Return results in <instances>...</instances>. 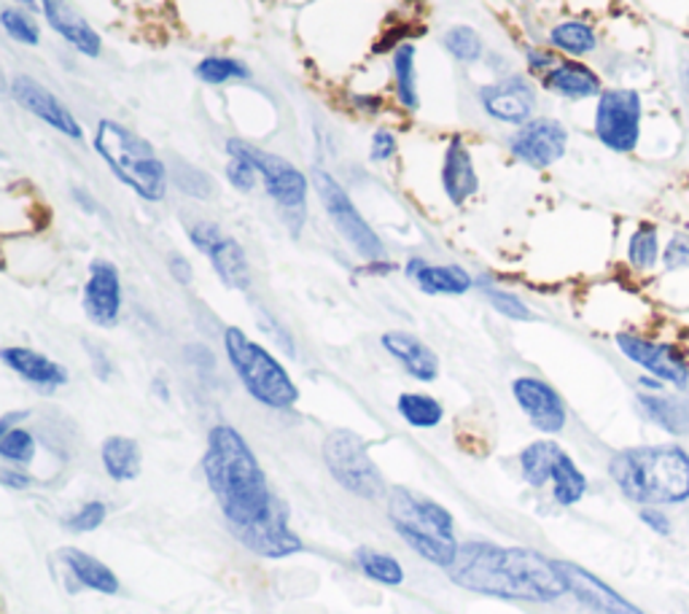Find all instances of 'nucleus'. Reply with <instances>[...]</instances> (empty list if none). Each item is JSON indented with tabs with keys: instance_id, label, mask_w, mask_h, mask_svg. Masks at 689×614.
Here are the masks:
<instances>
[{
	"instance_id": "de8ad7c7",
	"label": "nucleus",
	"mask_w": 689,
	"mask_h": 614,
	"mask_svg": "<svg viewBox=\"0 0 689 614\" xmlns=\"http://www.w3.org/2000/svg\"><path fill=\"white\" fill-rule=\"evenodd\" d=\"M641 523H644L649 531L657 533V537H670L674 533V520L668 518V513H665L663 507H644L639 513Z\"/></svg>"
},
{
	"instance_id": "7ed1b4c3",
	"label": "nucleus",
	"mask_w": 689,
	"mask_h": 614,
	"mask_svg": "<svg viewBox=\"0 0 689 614\" xmlns=\"http://www.w3.org/2000/svg\"><path fill=\"white\" fill-rule=\"evenodd\" d=\"M608 478L639 507L689 502V450L681 445H641L614 453Z\"/></svg>"
},
{
	"instance_id": "72a5a7b5",
	"label": "nucleus",
	"mask_w": 689,
	"mask_h": 614,
	"mask_svg": "<svg viewBox=\"0 0 689 614\" xmlns=\"http://www.w3.org/2000/svg\"><path fill=\"white\" fill-rule=\"evenodd\" d=\"M396 410H399V416L415 429L439 426L442 416H445L439 401L428 394H401L399 401H396Z\"/></svg>"
},
{
	"instance_id": "4468645a",
	"label": "nucleus",
	"mask_w": 689,
	"mask_h": 614,
	"mask_svg": "<svg viewBox=\"0 0 689 614\" xmlns=\"http://www.w3.org/2000/svg\"><path fill=\"white\" fill-rule=\"evenodd\" d=\"M480 106L493 122L522 128L536 111V87L525 76H507L480 87Z\"/></svg>"
},
{
	"instance_id": "0eeeda50",
	"label": "nucleus",
	"mask_w": 689,
	"mask_h": 614,
	"mask_svg": "<svg viewBox=\"0 0 689 614\" xmlns=\"http://www.w3.org/2000/svg\"><path fill=\"white\" fill-rule=\"evenodd\" d=\"M227 154L229 157L249 159L256 168L258 178H262L267 194L275 200V205L283 208L286 216H302L304 219L310 181L300 168H294L289 159L278 157V154H269L254 146V143L243 141V137H229Z\"/></svg>"
},
{
	"instance_id": "ea45409f",
	"label": "nucleus",
	"mask_w": 689,
	"mask_h": 614,
	"mask_svg": "<svg viewBox=\"0 0 689 614\" xmlns=\"http://www.w3.org/2000/svg\"><path fill=\"white\" fill-rule=\"evenodd\" d=\"M485 300L491 302L493 308H496V313L507 315V318L512 321H533L536 315H533V310L525 305V302L520 300V297L512 294V291H504V289H496V286H485Z\"/></svg>"
},
{
	"instance_id": "a19ab883",
	"label": "nucleus",
	"mask_w": 689,
	"mask_h": 614,
	"mask_svg": "<svg viewBox=\"0 0 689 614\" xmlns=\"http://www.w3.org/2000/svg\"><path fill=\"white\" fill-rule=\"evenodd\" d=\"M172 181H176V186L181 189L183 194H189V197L210 200L216 192L214 178H210L208 173H203L200 168H189V165H183V170H176Z\"/></svg>"
},
{
	"instance_id": "79ce46f5",
	"label": "nucleus",
	"mask_w": 689,
	"mask_h": 614,
	"mask_svg": "<svg viewBox=\"0 0 689 614\" xmlns=\"http://www.w3.org/2000/svg\"><path fill=\"white\" fill-rule=\"evenodd\" d=\"M665 273H689V232H674L663 249Z\"/></svg>"
},
{
	"instance_id": "2f4dec72",
	"label": "nucleus",
	"mask_w": 689,
	"mask_h": 614,
	"mask_svg": "<svg viewBox=\"0 0 689 614\" xmlns=\"http://www.w3.org/2000/svg\"><path fill=\"white\" fill-rule=\"evenodd\" d=\"M663 262L660 229L652 221H641L628 240V264L636 273H652Z\"/></svg>"
},
{
	"instance_id": "4be33fe9",
	"label": "nucleus",
	"mask_w": 689,
	"mask_h": 614,
	"mask_svg": "<svg viewBox=\"0 0 689 614\" xmlns=\"http://www.w3.org/2000/svg\"><path fill=\"white\" fill-rule=\"evenodd\" d=\"M0 359H3V364L9 366L11 372H16L22 381H27L36 388H44V392H55V388L68 383L65 366H60L55 359H49V356L33 351V348H3Z\"/></svg>"
},
{
	"instance_id": "412c9836",
	"label": "nucleus",
	"mask_w": 689,
	"mask_h": 614,
	"mask_svg": "<svg viewBox=\"0 0 689 614\" xmlns=\"http://www.w3.org/2000/svg\"><path fill=\"white\" fill-rule=\"evenodd\" d=\"M442 186H445L447 200L452 205H463L472 200L480 189V178H476L472 152H469L467 141L461 135H452L445 148V162H442Z\"/></svg>"
},
{
	"instance_id": "c756f323",
	"label": "nucleus",
	"mask_w": 689,
	"mask_h": 614,
	"mask_svg": "<svg viewBox=\"0 0 689 614\" xmlns=\"http://www.w3.org/2000/svg\"><path fill=\"white\" fill-rule=\"evenodd\" d=\"M141 447L130 437H108L102 442V467L117 483H128L141 474Z\"/></svg>"
},
{
	"instance_id": "c9c22d12",
	"label": "nucleus",
	"mask_w": 689,
	"mask_h": 614,
	"mask_svg": "<svg viewBox=\"0 0 689 614\" xmlns=\"http://www.w3.org/2000/svg\"><path fill=\"white\" fill-rule=\"evenodd\" d=\"M355 566L366 574L370 579L380 585H401L404 582V571H401V564L396 558H390L386 553H377V550L361 547L355 550Z\"/></svg>"
},
{
	"instance_id": "c03bdc74",
	"label": "nucleus",
	"mask_w": 689,
	"mask_h": 614,
	"mask_svg": "<svg viewBox=\"0 0 689 614\" xmlns=\"http://www.w3.org/2000/svg\"><path fill=\"white\" fill-rule=\"evenodd\" d=\"M102 520H106V504L89 502V504H84L76 515H71V518L65 520V526L71 528V531L84 533V531H95V528H100Z\"/></svg>"
},
{
	"instance_id": "7c9ffc66",
	"label": "nucleus",
	"mask_w": 689,
	"mask_h": 614,
	"mask_svg": "<svg viewBox=\"0 0 689 614\" xmlns=\"http://www.w3.org/2000/svg\"><path fill=\"white\" fill-rule=\"evenodd\" d=\"M394 84H396V100L407 111H418L421 108V95H418V71H415V46L399 44L394 51Z\"/></svg>"
},
{
	"instance_id": "4c0bfd02",
	"label": "nucleus",
	"mask_w": 689,
	"mask_h": 614,
	"mask_svg": "<svg viewBox=\"0 0 689 614\" xmlns=\"http://www.w3.org/2000/svg\"><path fill=\"white\" fill-rule=\"evenodd\" d=\"M442 44L445 49L456 57L463 65H472V62L482 60V51H485V44H482L480 33L469 25H456L442 36Z\"/></svg>"
},
{
	"instance_id": "f8f14e48",
	"label": "nucleus",
	"mask_w": 689,
	"mask_h": 614,
	"mask_svg": "<svg viewBox=\"0 0 689 614\" xmlns=\"http://www.w3.org/2000/svg\"><path fill=\"white\" fill-rule=\"evenodd\" d=\"M568 148V130L558 119L539 117L517 128L509 137V152L517 162L533 170H547L560 162Z\"/></svg>"
},
{
	"instance_id": "20e7f679",
	"label": "nucleus",
	"mask_w": 689,
	"mask_h": 614,
	"mask_svg": "<svg viewBox=\"0 0 689 614\" xmlns=\"http://www.w3.org/2000/svg\"><path fill=\"white\" fill-rule=\"evenodd\" d=\"M95 152L113 176L132 189L141 200L159 203L170 186L168 165L159 159L157 148L113 119H100L95 130Z\"/></svg>"
},
{
	"instance_id": "6e6552de",
	"label": "nucleus",
	"mask_w": 689,
	"mask_h": 614,
	"mask_svg": "<svg viewBox=\"0 0 689 614\" xmlns=\"http://www.w3.org/2000/svg\"><path fill=\"white\" fill-rule=\"evenodd\" d=\"M324 461L329 467L331 478L344 491L355 493L361 498H380L386 493L380 469L375 467L359 434L348 432V429H335L324 440Z\"/></svg>"
},
{
	"instance_id": "39448f33",
	"label": "nucleus",
	"mask_w": 689,
	"mask_h": 614,
	"mask_svg": "<svg viewBox=\"0 0 689 614\" xmlns=\"http://www.w3.org/2000/svg\"><path fill=\"white\" fill-rule=\"evenodd\" d=\"M388 518L396 533L415 550L421 558L450 569L458 558V542L452 533V515L436 502L418 496V493L394 487L388 498Z\"/></svg>"
},
{
	"instance_id": "09e8293b",
	"label": "nucleus",
	"mask_w": 689,
	"mask_h": 614,
	"mask_svg": "<svg viewBox=\"0 0 689 614\" xmlns=\"http://www.w3.org/2000/svg\"><path fill=\"white\" fill-rule=\"evenodd\" d=\"M170 273H172V278L178 280V284H192V278H194V273H192V264H189V260L186 256H181V254H170Z\"/></svg>"
},
{
	"instance_id": "49530a36",
	"label": "nucleus",
	"mask_w": 689,
	"mask_h": 614,
	"mask_svg": "<svg viewBox=\"0 0 689 614\" xmlns=\"http://www.w3.org/2000/svg\"><path fill=\"white\" fill-rule=\"evenodd\" d=\"M399 152V143H396L394 130L388 128H377L372 132V143H370V159L372 162H390Z\"/></svg>"
},
{
	"instance_id": "a878e982",
	"label": "nucleus",
	"mask_w": 689,
	"mask_h": 614,
	"mask_svg": "<svg viewBox=\"0 0 689 614\" xmlns=\"http://www.w3.org/2000/svg\"><path fill=\"white\" fill-rule=\"evenodd\" d=\"M208 260L210 264H214L216 275L221 278L223 286L238 289V291L251 289V264H249V256H245L243 245H240L238 240L223 234V240L216 245L214 251H210Z\"/></svg>"
},
{
	"instance_id": "6ab92c4d",
	"label": "nucleus",
	"mask_w": 689,
	"mask_h": 614,
	"mask_svg": "<svg viewBox=\"0 0 689 614\" xmlns=\"http://www.w3.org/2000/svg\"><path fill=\"white\" fill-rule=\"evenodd\" d=\"M41 11H44L46 25H49L68 46H73L78 55L92 57V60L100 57V51H102L100 33H97L95 27H92L89 22H86L84 16L78 14L71 3H68V0H41Z\"/></svg>"
},
{
	"instance_id": "f704fd0d",
	"label": "nucleus",
	"mask_w": 689,
	"mask_h": 614,
	"mask_svg": "<svg viewBox=\"0 0 689 614\" xmlns=\"http://www.w3.org/2000/svg\"><path fill=\"white\" fill-rule=\"evenodd\" d=\"M194 76L203 84H210V87H221L227 82H245V79H251V68L243 60H234V57H205L194 68Z\"/></svg>"
},
{
	"instance_id": "8fccbe9b",
	"label": "nucleus",
	"mask_w": 689,
	"mask_h": 614,
	"mask_svg": "<svg viewBox=\"0 0 689 614\" xmlns=\"http://www.w3.org/2000/svg\"><path fill=\"white\" fill-rule=\"evenodd\" d=\"M353 103H355V108H359V111H366V113H377V111H380V106H383L380 97H372V95H355Z\"/></svg>"
},
{
	"instance_id": "bb28decb",
	"label": "nucleus",
	"mask_w": 689,
	"mask_h": 614,
	"mask_svg": "<svg viewBox=\"0 0 689 614\" xmlns=\"http://www.w3.org/2000/svg\"><path fill=\"white\" fill-rule=\"evenodd\" d=\"M62 561H65L68 571H71L73 577L84 585V588L97 590V593H106V595L119 593L117 574L108 569L106 564H100L97 558H92V555L82 553V550L68 547V550H62Z\"/></svg>"
},
{
	"instance_id": "5fc2aeb1",
	"label": "nucleus",
	"mask_w": 689,
	"mask_h": 614,
	"mask_svg": "<svg viewBox=\"0 0 689 614\" xmlns=\"http://www.w3.org/2000/svg\"><path fill=\"white\" fill-rule=\"evenodd\" d=\"M687 84H689V71H687Z\"/></svg>"
},
{
	"instance_id": "f3484780",
	"label": "nucleus",
	"mask_w": 689,
	"mask_h": 614,
	"mask_svg": "<svg viewBox=\"0 0 689 614\" xmlns=\"http://www.w3.org/2000/svg\"><path fill=\"white\" fill-rule=\"evenodd\" d=\"M84 313L95 326H117L122 313V278L117 264L95 260L89 264V278L84 286Z\"/></svg>"
},
{
	"instance_id": "37998d69",
	"label": "nucleus",
	"mask_w": 689,
	"mask_h": 614,
	"mask_svg": "<svg viewBox=\"0 0 689 614\" xmlns=\"http://www.w3.org/2000/svg\"><path fill=\"white\" fill-rule=\"evenodd\" d=\"M227 181L232 183L238 192H254L256 189V181H258V173L254 165L249 162V159L243 157H229L227 162Z\"/></svg>"
},
{
	"instance_id": "3c124183",
	"label": "nucleus",
	"mask_w": 689,
	"mask_h": 614,
	"mask_svg": "<svg viewBox=\"0 0 689 614\" xmlns=\"http://www.w3.org/2000/svg\"><path fill=\"white\" fill-rule=\"evenodd\" d=\"M639 388H641V394H663L665 392V383L660 381V377H654V375H641L639 377Z\"/></svg>"
},
{
	"instance_id": "dca6fc26",
	"label": "nucleus",
	"mask_w": 689,
	"mask_h": 614,
	"mask_svg": "<svg viewBox=\"0 0 689 614\" xmlns=\"http://www.w3.org/2000/svg\"><path fill=\"white\" fill-rule=\"evenodd\" d=\"M555 564H558L560 577L566 579L568 593H573L579 604H584L595 614H646L584 566L571 564V561H555Z\"/></svg>"
},
{
	"instance_id": "c85d7f7f",
	"label": "nucleus",
	"mask_w": 689,
	"mask_h": 614,
	"mask_svg": "<svg viewBox=\"0 0 689 614\" xmlns=\"http://www.w3.org/2000/svg\"><path fill=\"white\" fill-rule=\"evenodd\" d=\"M563 447L558 442L549 440H539L531 442L525 450L520 453V472L525 478V483L531 487H544L547 483H553V472L555 463H558Z\"/></svg>"
},
{
	"instance_id": "9d476101",
	"label": "nucleus",
	"mask_w": 689,
	"mask_h": 614,
	"mask_svg": "<svg viewBox=\"0 0 689 614\" xmlns=\"http://www.w3.org/2000/svg\"><path fill=\"white\" fill-rule=\"evenodd\" d=\"M641 95L636 89H603L595 106V135L608 152H636L641 141Z\"/></svg>"
},
{
	"instance_id": "864d4df0",
	"label": "nucleus",
	"mask_w": 689,
	"mask_h": 614,
	"mask_svg": "<svg viewBox=\"0 0 689 614\" xmlns=\"http://www.w3.org/2000/svg\"><path fill=\"white\" fill-rule=\"evenodd\" d=\"M73 200H76L78 205H82V208L86 210V214H95L97 210V205H95V200L89 197V194L84 192V189H73Z\"/></svg>"
},
{
	"instance_id": "423d86ee",
	"label": "nucleus",
	"mask_w": 689,
	"mask_h": 614,
	"mask_svg": "<svg viewBox=\"0 0 689 614\" xmlns=\"http://www.w3.org/2000/svg\"><path fill=\"white\" fill-rule=\"evenodd\" d=\"M223 348H227L229 364L238 372L240 383L258 405L273 407V410H289L297 405L300 392H297L294 381L267 348L251 340L238 326H229L223 332Z\"/></svg>"
},
{
	"instance_id": "a211bd4d",
	"label": "nucleus",
	"mask_w": 689,
	"mask_h": 614,
	"mask_svg": "<svg viewBox=\"0 0 689 614\" xmlns=\"http://www.w3.org/2000/svg\"><path fill=\"white\" fill-rule=\"evenodd\" d=\"M512 394L520 405V410L525 412L528 421L544 434H558L566 429L568 410L563 396L555 392L549 383L539 381V377H517L512 383Z\"/></svg>"
},
{
	"instance_id": "cd10ccee",
	"label": "nucleus",
	"mask_w": 689,
	"mask_h": 614,
	"mask_svg": "<svg viewBox=\"0 0 689 614\" xmlns=\"http://www.w3.org/2000/svg\"><path fill=\"white\" fill-rule=\"evenodd\" d=\"M547 41L558 55L579 60V57H588L599 49V33H595L593 25H588V22L568 20L549 31Z\"/></svg>"
},
{
	"instance_id": "393cba45",
	"label": "nucleus",
	"mask_w": 689,
	"mask_h": 614,
	"mask_svg": "<svg viewBox=\"0 0 689 614\" xmlns=\"http://www.w3.org/2000/svg\"><path fill=\"white\" fill-rule=\"evenodd\" d=\"M639 410L670 437H689V394H639Z\"/></svg>"
},
{
	"instance_id": "ddd939ff",
	"label": "nucleus",
	"mask_w": 689,
	"mask_h": 614,
	"mask_svg": "<svg viewBox=\"0 0 689 614\" xmlns=\"http://www.w3.org/2000/svg\"><path fill=\"white\" fill-rule=\"evenodd\" d=\"M234 533L251 553L264 555V558H286V555H294L302 550V539L289 528V509L278 498H273L269 509L256 523L238 528Z\"/></svg>"
},
{
	"instance_id": "b1692460",
	"label": "nucleus",
	"mask_w": 689,
	"mask_h": 614,
	"mask_svg": "<svg viewBox=\"0 0 689 614\" xmlns=\"http://www.w3.org/2000/svg\"><path fill=\"white\" fill-rule=\"evenodd\" d=\"M383 348L410 372L415 381L431 383L439 375V359L431 351L421 337L410 335V332H388L383 335Z\"/></svg>"
},
{
	"instance_id": "9b49d317",
	"label": "nucleus",
	"mask_w": 689,
	"mask_h": 614,
	"mask_svg": "<svg viewBox=\"0 0 689 614\" xmlns=\"http://www.w3.org/2000/svg\"><path fill=\"white\" fill-rule=\"evenodd\" d=\"M617 348L628 361L646 372V375L660 377L665 386L676 392H689V359L674 342L649 340V337L633 335V332H619L614 337Z\"/></svg>"
},
{
	"instance_id": "5701e85b",
	"label": "nucleus",
	"mask_w": 689,
	"mask_h": 614,
	"mask_svg": "<svg viewBox=\"0 0 689 614\" xmlns=\"http://www.w3.org/2000/svg\"><path fill=\"white\" fill-rule=\"evenodd\" d=\"M407 278L418 284V289L426 294H467L474 286V278L458 264H428L421 256L407 262Z\"/></svg>"
},
{
	"instance_id": "aec40b11",
	"label": "nucleus",
	"mask_w": 689,
	"mask_h": 614,
	"mask_svg": "<svg viewBox=\"0 0 689 614\" xmlns=\"http://www.w3.org/2000/svg\"><path fill=\"white\" fill-rule=\"evenodd\" d=\"M539 84L566 100H590V97H601L603 92L601 76L593 68L563 55L544 76H539Z\"/></svg>"
},
{
	"instance_id": "f03ea898",
	"label": "nucleus",
	"mask_w": 689,
	"mask_h": 614,
	"mask_svg": "<svg viewBox=\"0 0 689 614\" xmlns=\"http://www.w3.org/2000/svg\"><path fill=\"white\" fill-rule=\"evenodd\" d=\"M205 478L221 504L223 518L238 531L256 523L273 504L267 478L243 434L232 426H214L203 458Z\"/></svg>"
},
{
	"instance_id": "a18cd8bd",
	"label": "nucleus",
	"mask_w": 689,
	"mask_h": 614,
	"mask_svg": "<svg viewBox=\"0 0 689 614\" xmlns=\"http://www.w3.org/2000/svg\"><path fill=\"white\" fill-rule=\"evenodd\" d=\"M189 240H192L194 249L203 251V254L208 256L210 251H214L216 245L223 240V232H221V227L214 221H197L192 229H189Z\"/></svg>"
},
{
	"instance_id": "f257e3e1",
	"label": "nucleus",
	"mask_w": 689,
	"mask_h": 614,
	"mask_svg": "<svg viewBox=\"0 0 689 614\" xmlns=\"http://www.w3.org/2000/svg\"><path fill=\"white\" fill-rule=\"evenodd\" d=\"M450 579L461 588L482 595H496L509 601H533L549 604L568 593L566 579L558 564L528 547H496V544L472 542L458 547Z\"/></svg>"
},
{
	"instance_id": "603ef678",
	"label": "nucleus",
	"mask_w": 689,
	"mask_h": 614,
	"mask_svg": "<svg viewBox=\"0 0 689 614\" xmlns=\"http://www.w3.org/2000/svg\"><path fill=\"white\" fill-rule=\"evenodd\" d=\"M0 480H3V483L9 485V487H27V485H31V478H27V474L11 472V469H3V472H0Z\"/></svg>"
},
{
	"instance_id": "e433bc0d",
	"label": "nucleus",
	"mask_w": 689,
	"mask_h": 614,
	"mask_svg": "<svg viewBox=\"0 0 689 614\" xmlns=\"http://www.w3.org/2000/svg\"><path fill=\"white\" fill-rule=\"evenodd\" d=\"M0 25H3L5 36H9L11 41L22 46L41 44V27L33 20L31 11L16 9V5H3V11H0Z\"/></svg>"
},
{
	"instance_id": "1a4fd4ad",
	"label": "nucleus",
	"mask_w": 689,
	"mask_h": 614,
	"mask_svg": "<svg viewBox=\"0 0 689 614\" xmlns=\"http://www.w3.org/2000/svg\"><path fill=\"white\" fill-rule=\"evenodd\" d=\"M313 186L318 192L321 203H324L326 214H329L331 224L337 227V232L342 234L350 243V249L359 256H364L366 262H383L386 256V245L377 238L375 229L366 224L361 210L355 208V203L350 200V194L344 192L342 183L335 176L326 173V170H315L313 173Z\"/></svg>"
},
{
	"instance_id": "58836bf2",
	"label": "nucleus",
	"mask_w": 689,
	"mask_h": 614,
	"mask_svg": "<svg viewBox=\"0 0 689 614\" xmlns=\"http://www.w3.org/2000/svg\"><path fill=\"white\" fill-rule=\"evenodd\" d=\"M0 458L27 467L36 458V440H33V434L25 432V429H9V432L0 434Z\"/></svg>"
},
{
	"instance_id": "473e14b6",
	"label": "nucleus",
	"mask_w": 689,
	"mask_h": 614,
	"mask_svg": "<svg viewBox=\"0 0 689 614\" xmlns=\"http://www.w3.org/2000/svg\"><path fill=\"white\" fill-rule=\"evenodd\" d=\"M588 493V478L579 472V467L573 463V458L566 450L560 453L558 463H555L553 472V496L560 507H573L579 504Z\"/></svg>"
},
{
	"instance_id": "2eb2a0df",
	"label": "nucleus",
	"mask_w": 689,
	"mask_h": 614,
	"mask_svg": "<svg viewBox=\"0 0 689 614\" xmlns=\"http://www.w3.org/2000/svg\"><path fill=\"white\" fill-rule=\"evenodd\" d=\"M9 92L11 97H14L16 106H22L27 113L41 119L44 124H49V128L60 132V135L73 137V141H82L84 137V128L78 124V119L73 117L71 108L33 76H16L14 82L9 84Z\"/></svg>"
}]
</instances>
